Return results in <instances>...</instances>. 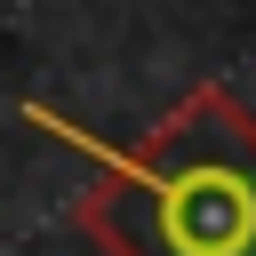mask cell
I'll list each match as a JSON object with an SVG mask.
<instances>
[{
  "label": "cell",
  "mask_w": 256,
  "mask_h": 256,
  "mask_svg": "<svg viewBox=\"0 0 256 256\" xmlns=\"http://www.w3.org/2000/svg\"><path fill=\"white\" fill-rule=\"evenodd\" d=\"M24 120L96 160L80 232L104 256H256V112L224 80L192 88L128 152L56 120L48 104H24Z\"/></svg>",
  "instance_id": "obj_1"
}]
</instances>
